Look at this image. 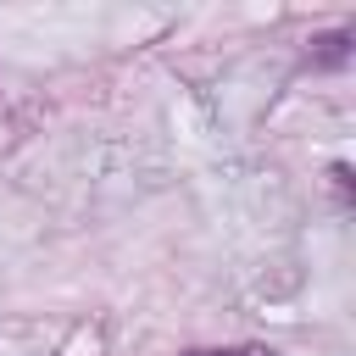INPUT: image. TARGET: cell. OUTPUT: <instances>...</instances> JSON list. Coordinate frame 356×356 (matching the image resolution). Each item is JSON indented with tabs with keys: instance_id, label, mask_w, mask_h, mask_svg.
Here are the masks:
<instances>
[{
	"instance_id": "cell-1",
	"label": "cell",
	"mask_w": 356,
	"mask_h": 356,
	"mask_svg": "<svg viewBox=\"0 0 356 356\" xmlns=\"http://www.w3.org/2000/svg\"><path fill=\"white\" fill-rule=\"evenodd\" d=\"M356 56V28H334V33H312V50H306V61L317 67V72H339L345 61Z\"/></svg>"
},
{
	"instance_id": "cell-2",
	"label": "cell",
	"mask_w": 356,
	"mask_h": 356,
	"mask_svg": "<svg viewBox=\"0 0 356 356\" xmlns=\"http://www.w3.org/2000/svg\"><path fill=\"white\" fill-rule=\"evenodd\" d=\"M184 356H278L273 345H200V350H184Z\"/></svg>"
},
{
	"instance_id": "cell-3",
	"label": "cell",
	"mask_w": 356,
	"mask_h": 356,
	"mask_svg": "<svg viewBox=\"0 0 356 356\" xmlns=\"http://www.w3.org/2000/svg\"><path fill=\"white\" fill-rule=\"evenodd\" d=\"M328 178H334V195H339V206H350V167H345V161H334V172H328Z\"/></svg>"
}]
</instances>
